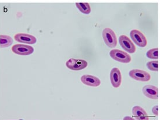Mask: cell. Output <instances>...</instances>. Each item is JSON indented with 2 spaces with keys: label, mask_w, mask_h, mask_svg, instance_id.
Listing matches in <instances>:
<instances>
[{
  "label": "cell",
  "mask_w": 160,
  "mask_h": 120,
  "mask_svg": "<svg viewBox=\"0 0 160 120\" xmlns=\"http://www.w3.org/2000/svg\"><path fill=\"white\" fill-rule=\"evenodd\" d=\"M123 120H136L135 118H133V117H125L123 118Z\"/></svg>",
  "instance_id": "obj_18"
},
{
  "label": "cell",
  "mask_w": 160,
  "mask_h": 120,
  "mask_svg": "<svg viewBox=\"0 0 160 120\" xmlns=\"http://www.w3.org/2000/svg\"><path fill=\"white\" fill-rule=\"evenodd\" d=\"M119 44L122 48L127 52L129 53H134L136 51V47L134 43L131 41L129 38L126 35H122L119 38Z\"/></svg>",
  "instance_id": "obj_6"
},
{
  "label": "cell",
  "mask_w": 160,
  "mask_h": 120,
  "mask_svg": "<svg viewBox=\"0 0 160 120\" xmlns=\"http://www.w3.org/2000/svg\"><path fill=\"white\" fill-rule=\"evenodd\" d=\"M110 57L118 62L127 64L131 62L132 60L130 55L127 52L119 49H114L110 51Z\"/></svg>",
  "instance_id": "obj_2"
},
{
  "label": "cell",
  "mask_w": 160,
  "mask_h": 120,
  "mask_svg": "<svg viewBox=\"0 0 160 120\" xmlns=\"http://www.w3.org/2000/svg\"><path fill=\"white\" fill-rule=\"evenodd\" d=\"M110 80L114 88L120 87L122 83V75L118 68H112L110 72Z\"/></svg>",
  "instance_id": "obj_8"
},
{
  "label": "cell",
  "mask_w": 160,
  "mask_h": 120,
  "mask_svg": "<svg viewBox=\"0 0 160 120\" xmlns=\"http://www.w3.org/2000/svg\"><path fill=\"white\" fill-rule=\"evenodd\" d=\"M13 52L15 54L21 56H28L33 53L34 49L30 46L17 44L13 46L12 47Z\"/></svg>",
  "instance_id": "obj_7"
},
{
  "label": "cell",
  "mask_w": 160,
  "mask_h": 120,
  "mask_svg": "<svg viewBox=\"0 0 160 120\" xmlns=\"http://www.w3.org/2000/svg\"><path fill=\"white\" fill-rule=\"evenodd\" d=\"M88 63L84 60L70 58L66 62V66L68 69L75 71L83 70L86 68Z\"/></svg>",
  "instance_id": "obj_3"
},
{
  "label": "cell",
  "mask_w": 160,
  "mask_h": 120,
  "mask_svg": "<svg viewBox=\"0 0 160 120\" xmlns=\"http://www.w3.org/2000/svg\"><path fill=\"white\" fill-rule=\"evenodd\" d=\"M143 93L145 96L151 100L158 99V88L152 85H146L143 88Z\"/></svg>",
  "instance_id": "obj_11"
},
{
  "label": "cell",
  "mask_w": 160,
  "mask_h": 120,
  "mask_svg": "<svg viewBox=\"0 0 160 120\" xmlns=\"http://www.w3.org/2000/svg\"></svg>",
  "instance_id": "obj_20"
},
{
  "label": "cell",
  "mask_w": 160,
  "mask_h": 120,
  "mask_svg": "<svg viewBox=\"0 0 160 120\" xmlns=\"http://www.w3.org/2000/svg\"><path fill=\"white\" fill-rule=\"evenodd\" d=\"M152 113L154 115L156 116H158V106L156 105L155 106H154L152 109Z\"/></svg>",
  "instance_id": "obj_17"
},
{
  "label": "cell",
  "mask_w": 160,
  "mask_h": 120,
  "mask_svg": "<svg viewBox=\"0 0 160 120\" xmlns=\"http://www.w3.org/2000/svg\"><path fill=\"white\" fill-rule=\"evenodd\" d=\"M132 114L135 118L138 120H143L148 117L147 112L143 108L139 106H136L133 108Z\"/></svg>",
  "instance_id": "obj_12"
},
{
  "label": "cell",
  "mask_w": 160,
  "mask_h": 120,
  "mask_svg": "<svg viewBox=\"0 0 160 120\" xmlns=\"http://www.w3.org/2000/svg\"><path fill=\"white\" fill-rule=\"evenodd\" d=\"M147 67L149 70L154 72L158 71V61H151L147 63L146 64Z\"/></svg>",
  "instance_id": "obj_16"
},
{
  "label": "cell",
  "mask_w": 160,
  "mask_h": 120,
  "mask_svg": "<svg viewBox=\"0 0 160 120\" xmlns=\"http://www.w3.org/2000/svg\"><path fill=\"white\" fill-rule=\"evenodd\" d=\"M146 56L148 58L152 60L158 59V48H153L150 50H148Z\"/></svg>",
  "instance_id": "obj_15"
},
{
  "label": "cell",
  "mask_w": 160,
  "mask_h": 120,
  "mask_svg": "<svg viewBox=\"0 0 160 120\" xmlns=\"http://www.w3.org/2000/svg\"><path fill=\"white\" fill-rule=\"evenodd\" d=\"M80 80L84 85L90 87H98L101 84L100 80L93 75H83L80 78Z\"/></svg>",
  "instance_id": "obj_9"
},
{
  "label": "cell",
  "mask_w": 160,
  "mask_h": 120,
  "mask_svg": "<svg viewBox=\"0 0 160 120\" xmlns=\"http://www.w3.org/2000/svg\"><path fill=\"white\" fill-rule=\"evenodd\" d=\"M14 39L16 41L18 42L27 43L29 45L34 44L37 42V39L35 37L25 33H17L14 37Z\"/></svg>",
  "instance_id": "obj_10"
},
{
  "label": "cell",
  "mask_w": 160,
  "mask_h": 120,
  "mask_svg": "<svg viewBox=\"0 0 160 120\" xmlns=\"http://www.w3.org/2000/svg\"><path fill=\"white\" fill-rule=\"evenodd\" d=\"M12 43L13 39L10 36L6 35H0V47H8L12 44Z\"/></svg>",
  "instance_id": "obj_13"
},
{
  "label": "cell",
  "mask_w": 160,
  "mask_h": 120,
  "mask_svg": "<svg viewBox=\"0 0 160 120\" xmlns=\"http://www.w3.org/2000/svg\"><path fill=\"white\" fill-rule=\"evenodd\" d=\"M102 35L106 45L110 48H114L117 45V36L112 29L110 28H105L102 31Z\"/></svg>",
  "instance_id": "obj_1"
},
{
  "label": "cell",
  "mask_w": 160,
  "mask_h": 120,
  "mask_svg": "<svg viewBox=\"0 0 160 120\" xmlns=\"http://www.w3.org/2000/svg\"><path fill=\"white\" fill-rule=\"evenodd\" d=\"M131 38L133 40V41L135 42L137 45L144 47L147 45L148 41L146 39V38L143 35L141 31L138 29H133L131 31L130 33Z\"/></svg>",
  "instance_id": "obj_5"
},
{
  "label": "cell",
  "mask_w": 160,
  "mask_h": 120,
  "mask_svg": "<svg viewBox=\"0 0 160 120\" xmlns=\"http://www.w3.org/2000/svg\"><path fill=\"white\" fill-rule=\"evenodd\" d=\"M76 7L80 12L84 14L88 15L91 12V8L88 3L87 2H79L76 3Z\"/></svg>",
  "instance_id": "obj_14"
},
{
  "label": "cell",
  "mask_w": 160,
  "mask_h": 120,
  "mask_svg": "<svg viewBox=\"0 0 160 120\" xmlns=\"http://www.w3.org/2000/svg\"><path fill=\"white\" fill-rule=\"evenodd\" d=\"M129 75L132 79L135 80L146 82L151 79V76L149 73L140 69H133L129 72Z\"/></svg>",
  "instance_id": "obj_4"
},
{
  "label": "cell",
  "mask_w": 160,
  "mask_h": 120,
  "mask_svg": "<svg viewBox=\"0 0 160 120\" xmlns=\"http://www.w3.org/2000/svg\"><path fill=\"white\" fill-rule=\"evenodd\" d=\"M143 120H150V118H148V117H147V118H145V119H144Z\"/></svg>",
  "instance_id": "obj_19"
}]
</instances>
